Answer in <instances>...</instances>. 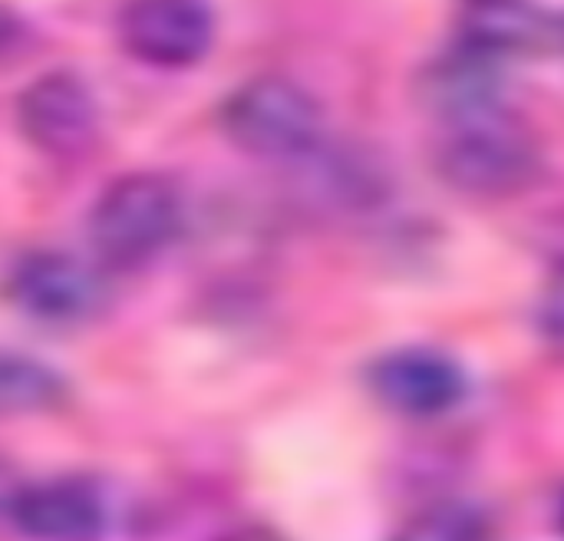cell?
<instances>
[{
	"label": "cell",
	"mask_w": 564,
	"mask_h": 541,
	"mask_svg": "<svg viewBox=\"0 0 564 541\" xmlns=\"http://www.w3.org/2000/svg\"><path fill=\"white\" fill-rule=\"evenodd\" d=\"M436 172L446 185L473 198H512L542 172L535 132L509 109L506 99L436 116Z\"/></svg>",
	"instance_id": "cell-1"
},
{
	"label": "cell",
	"mask_w": 564,
	"mask_h": 541,
	"mask_svg": "<svg viewBox=\"0 0 564 541\" xmlns=\"http://www.w3.org/2000/svg\"><path fill=\"white\" fill-rule=\"evenodd\" d=\"M122 46L149 66H195L215 40L208 0H129L119 13Z\"/></svg>",
	"instance_id": "cell-5"
},
{
	"label": "cell",
	"mask_w": 564,
	"mask_h": 541,
	"mask_svg": "<svg viewBox=\"0 0 564 541\" xmlns=\"http://www.w3.org/2000/svg\"><path fill=\"white\" fill-rule=\"evenodd\" d=\"M20 483L13 479V473L0 463V519H10V512H13V502H17V496H20Z\"/></svg>",
	"instance_id": "cell-13"
},
{
	"label": "cell",
	"mask_w": 564,
	"mask_h": 541,
	"mask_svg": "<svg viewBox=\"0 0 564 541\" xmlns=\"http://www.w3.org/2000/svg\"><path fill=\"white\" fill-rule=\"evenodd\" d=\"M182 228V195L159 172L116 178L89 212V245L109 268H139L162 255Z\"/></svg>",
	"instance_id": "cell-2"
},
{
	"label": "cell",
	"mask_w": 564,
	"mask_h": 541,
	"mask_svg": "<svg viewBox=\"0 0 564 541\" xmlns=\"http://www.w3.org/2000/svg\"><path fill=\"white\" fill-rule=\"evenodd\" d=\"M486 526L479 522L476 512H469L466 506H449V509H436L430 516H423L410 535L416 539H446V541H459V539H476L482 535Z\"/></svg>",
	"instance_id": "cell-11"
},
{
	"label": "cell",
	"mask_w": 564,
	"mask_h": 541,
	"mask_svg": "<svg viewBox=\"0 0 564 541\" xmlns=\"http://www.w3.org/2000/svg\"><path fill=\"white\" fill-rule=\"evenodd\" d=\"M10 522L17 532L43 541H86L106 529V506L83 483L23 486Z\"/></svg>",
	"instance_id": "cell-8"
},
{
	"label": "cell",
	"mask_w": 564,
	"mask_h": 541,
	"mask_svg": "<svg viewBox=\"0 0 564 541\" xmlns=\"http://www.w3.org/2000/svg\"><path fill=\"white\" fill-rule=\"evenodd\" d=\"M66 397V380L26 354L0 350V416L53 410Z\"/></svg>",
	"instance_id": "cell-10"
},
{
	"label": "cell",
	"mask_w": 564,
	"mask_h": 541,
	"mask_svg": "<svg viewBox=\"0 0 564 541\" xmlns=\"http://www.w3.org/2000/svg\"><path fill=\"white\" fill-rule=\"evenodd\" d=\"M13 36H17V17H13L7 7H0V50H3Z\"/></svg>",
	"instance_id": "cell-14"
},
{
	"label": "cell",
	"mask_w": 564,
	"mask_h": 541,
	"mask_svg": "<svg viewBox=\"0 0 564 541\" xmlns=\"http://www.w3.org/2000/svg\"><path fill=\"white\" fill-rule=\"evenodd\" d=\"M17 122L23 139L53 155L73 159L96 142L99 109L89 86L66 69L33 79L17 99Z\"/></svg>",
	"instance_id": "cell-6"
},
{
	"label": "cell",
	"mask_w": 564,
	"mask_h": 541,
	"mask_svg": "<svg viewBox=\"0 0 564 541\" xmlns=\"http://www.w3.org/2000/svg\"><path fill=\"white\" fill-rule=\"evenodd\" d=\"M225 136L258 159H307L324 136L321 102L284 76H258L221 106Z\"/></svg>",
	"instance_id": "cell-3"
},
{
	"label": "cell",
	"mask_w": 564,
	"mask_h": 541,
	"mask_svg": "<svg viewBox=\"0 0 564 541\" xmlns=\"http://www.w3.org/2000/svg\"><path fill=\"white\" fill-rule=\"evenodd\" d=\"M463 36L486 56L535 53L552 40V20L532 0H466Z\"/></svg>",
	"instance_id": "cell-9"
},
{
	"label": "cell",
	"mask_w": 564,
	"mask_h": 541,
	"mask_svg": "<svg viewBox=\"0 0 564 541\" xmlns=\"http://www.w3.org/2000/svg\"><path fill=\"white\" fill-rule=\"evenodd\" d=\"M542 327L552 340L564 344V274L555 278V284L549 288L542 301Z\"/></svg>",
	"instance_id": "cell-12"
},
{
	"label": "cell",
	"mask_w": 564,
	"mask_h": 541,
	"mask_svg": "<svg viewBox=\"0 0 564 541\" xmlns=\"http://www.w3.org/2000/svg\"><path fill=\"white\" fill-rule=\"evenodd\" d=\"M7 297L17 311L43 324H79L106 301L102 274L66 251H33L7 278Z\"/></svg>",
	"instance_id": "cell-4"
},
{
	"label": "cell",
	"mask_w": 564,
	"mask_h": 541,
	"mask_svg": "<svg viewBox=\"0 0 564 541\" xmlns=\"http://www.w3.org/2000/svg\"><path fill=\"white\" fill-rule=\"evenodd\" d=\"M370 383L390 410L416 420L443 416L466 397L463 367L453 357L430 347H406L387 354L373 364Z\"/></svg>",
	"instance_id": "cell-7"
}]
</instances>
